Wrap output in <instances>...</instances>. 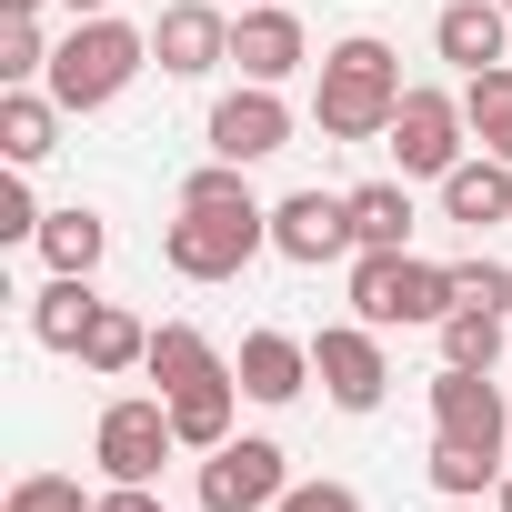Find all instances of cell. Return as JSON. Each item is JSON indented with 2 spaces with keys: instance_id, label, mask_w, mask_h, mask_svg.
Wrapping results in <instances>:
<instances>
[{
  "instance_id": "1",
  "label": "cell",
  "mask_w": 512,
  "mask_h": 512,
  "mask_svg": "<svg viewBox=\"0 0 512 512\" xmlns=\"http://www.w3.org/2000/svg\"><path fill=\"white\" fill-rule=\"evenodd\" d=\"M402 61H392V41H372V31H352V41H332L322 51V91H312V121H322V141H382L392 131V111H402Z\"/></svg>"
},
{
  "instance_id": "2",
  "label": "cell",
  "mask_w": 512,
  "mask_h": 512,
  "mask_svg": "<svg viewBox=\"0 0 512 512\" xmlns=\"http://www.w3.org/2000/svg\"><path fill=\"white\" fill-rule=\"evenodd\" d=\"M141 71H151V31H131V21H111V11H101V21H71V31H61V51H51V81H41V91H51L61 111H111Z\"/></svg>"
},
{
  "instance_id": "3",
  "label": "cell",
  "mask_w": 512,
  "mask_h": 512,
  "mask_svg": "<svg viewBox=\"0 0 512 512\" xmlns=\"http://www.w3.org/2000/svg\"><path fill=\"white\" fill-rule=\"evenodd\" d=\"M442 312H452V262H422V251H352V322L422 332Z\"/></svg>"
},
{
  "instance_id": "4",
  "label": "cell",
  "mask_w": 512,
  "mask_h": 512,
  "mask_svg": "<svg viewBox=\"0 0 512 512\" xmlns=\"http://www.w3.org/2000/svg\"><path fill=\"white\" fill-rule=\"evenodd\" d=\"M251 251H272V201L262 211H191L181 201V221H161V262L181 282H241Z\"/></svg>"
},
{
  "instance_id": "5",
  "label": "cell",
  "mask_w": 512,
  "mask_h": 512,
  "mask_svg": "<svg viewBox=\"0 0 512 512\" xmlns=\"http://www.w3.org/2000/svg\"><path fill=\"white\" fill-rule=\"evenodd\" d=\"M181 452V432H171V402L151 392H121V402H101V422H91V462L111 472V482H161V462Z\"/></svg>"
},
{
  "instance_id": "6",
  "label": "cell",
  "mask_w": 512,
  "mask_h": 512,
  "mask_svg": "<svg viewBox=\"0 0 512 512\" xmlns=\"http://www.w3.org/2000/svg\"><path fill=\"white\" fill-rule=\"evenodd\" d=\"M292 492V452L272 432H231L221 452H201V512H272Z\"/></svg>"
},
{
  "instance_id": "7",
  "label": "cell",
  "mask_w": 512,
  "mask_h": 512,
  "mask_svg": "<svg viewBox=\"0 0 512 512\" xmlns=\"http://www.w3.org/2000/svg\"><path fill=\"white\" fill-rule=\"evenodd\" d=\"M462 131H472V121H462V91H422V81H412L382 141H392L402 181H442V171L462 161Z\"/></svg>"
},
{
  "instance_id": "8",
  "label": "cell",
  "mask_w": 512,
  "mask_h": 512,
  "mask_svg": "<svg viewBox=\"0 0 512 512\" xmlns=\"http://www.w3.org/2000/svg\"><path fill=\"white\" fill-rule=\"evenodd\" d=\"M312 382H322L342 412H382V392H392L382 332H372V322H322V332H312Z\"/></svg>"
},
{
  "instance_id": "9",
  "label": "cell",
  "mask_w": 512,
  "mask_h": 512,
  "mask_svg": "<svg viewBox=\"0 0 512 512\" xmlns=\"http://www.w3.org/2000/svg\"><path fill=\"white\" fill-rule=\"evenodd\" d=\"M272 151H292V101L272 91V81H241V91H221L211 101V161H272Z\"/></svg>"
},
{
  "instance_id": "10",
  "label": "cell",
  "mask_w": 512,
  "mask_h": 512,
  "mask_svg": "<svg viewBox=\"0 0 512 512\" xmlns=\"http://www.w3.org/2000/svg\"><path fill=\"white\" fill-rule=\"evenodd\" d=\"M272 251L282 262H302V272H322V262H352V191H292V201H272Z\"/></svg>"
},
{
  "instance_id": "11",
  "label": "cell",
  "mask_w": 512,
  "mask_h": 512,
  "mask_svg": "<svg viewBox=\"0 0 512 512\" xmlns=\"http://www.w3.org/2000/svg\"><path fill=\"white\" fill-rule=\"evenodd\" d=\"M151 61L171 81H211L231 61V11H221V0H171V11L151 21Z\"/></svg>"
},
{
  "instance_id": "12",
  "label": "cell",
  "mask_w": 512,
  "mask_h": 512,
  "mask_svg": "<svg viewBox=\"0 0 512 512\" xmlns=\"http://www.w3.org/2000/svg\"><path fill=\"white\" fill-rule=\"evenodd\" d=\"M302 61H312V31L282 11V0H251V11H231V71H241V81H272V91H282Z\"/></svg>"
},
{
  "instance_id": "13",
  "label": "cell",
  "mask_w": 512,
  "mask_h": 512,
  "mask_svg": "<svg viewBox=\"0 0 512 512\" xmlns=\"http://www.w3.org/2000/svg\"><path fill=\"white\" fill-rule=\"evenodd\" d=\"M432 432H442V442H482V452H512V412H502L492 372H462V362H442V372H432Z\"/></svg>"
},
{
  "instance_id": "14",
  "label": "cell",
  "mask_w": 512,
  "mask_h": 512,
  "mask_svg": "<svg viewBox=\"0 0 512 512\" xmlns=\"http://www.w3.org/2000/svg\"><path fill=\"white\" fill-rule=\"evenodd\" d=\"M502 41H512V11H502V0H442V11H432V51H442L462 81L492 71Z\"/></svg>"
},
{
  "instance_id": "15",
  "label": "cell",
  "mask_w": 512,
  "mask_h": 512,
  "mask_svg": "<svg viewBox=\"0 0 512 512\" xmlns=\"http://www.w3.org/2000/svg\"><path fill=\"white\" fill-rule=\"evenodd\" d=\"M442 221H462V231L512 221V161H502V151H462V161L442 171Z\"/></svg>"
},
{
  "instance_id": "16",
  "label": "cell",
  "mask_w": 512,
  "mask_h": 512,
  "mask_svg": "<svg viewBox=\"0 0 512 512\" xmlns=\"http://www.w3.org/2000/svg\"><path fill=\"white\" fill-rule=\"evenodd\" d=\"M231 372H241L251 402L282 412V402H302V382H312V342H292V332H241V362H231Z\"/></svg>"
},
{
  "instance_id": "17",
  "label": "cell",
  "mask_w": 512,
  "mask_h": 512,
  "mask_svg": "<svg viewBox=\"0 0 512 512\" xmlns=\"http://www.w3.org/2000/svg\"><path fill=\"white\" fill-rule=\"evenodd\" d=\"M91 322H101L91 272H51V282L31 292V342H41V352H81V342H91Z\"/></svg>"
},
{
  "instance_id": "18",
  "label": "cell",
  "mask_w": 512,
  "mask_h": 512,
  "mask_svg": "<svg viewBox=\"0 0 512 512\" xmlns=\"http://www.w3.org/2000/svg\"><path fill=\"white\" fill-rule=\"evenodd\" d=\"M61 101L41 91V81H21V91H0V151H11V171H41L51 151H61Z\"/></svg>"
},
{
  "instance_id": "19",
  "label": "cell",
  "mask_w": 512,
  "mask_h": 512,
  "mask_svg": "<svg viewBox=\"0 0 512 512\" xmlns=\"http://www.w3.org/2000/svg\"><path fill=\"white\" fill-rule=\"evenodd\" d=\"M161 402H171L181 452H221V442H231V412H241L251 392H241V372H221V382H191V392H161Z\"/></svg>"
},
{
  "instance_id": "20",
  "label": "cell",
  "mask_w": 512,
  "mask_h": 512,
  "mask_svg": "<svg viewBox=\"0 0 512 512\" xmlns=\"http://www.w3.org/2000/svg\"><path fill=\"white\" fill-rule=\"evenodd\" d=\"M352 241L362 251H412V181H362L352 191Z\"/></svg>"
},
{
  "instance_id": "21",
  "label": "cell",
  "mask_w": 512,
  "mask_h": 512,
  "mask_svg": "<svg viewBox=\"0 0 512 512\" xmlns=\"http://www.w3.org/2000/svg\"><path fill=\"white\" fill-rule=\"evenodd\" d=\"M141 372H151L161 392H191V382H221L231 362H221V352H211V342H201L191 322H161V332H151V362H141Z\"/></svg>"
},
{
  "instance_id": "22",
  "label": "cell",
  "mask_w": 512,
  "mask_h": 512,
  "mask_svg": "<svg viewBox=\"0 0 512 512\" xmlns=\"http://www.w3.org/2000/svg\"><path fill=\"white\" fill-rule=\"evenodd\" d=\"M101 251H111V221L101 211H41V262L51 272H101Z\"/></svg>"
},
{
  "instance_id": "23",
  "label": "cell",
  "mask_w": 512,
  "mask_h": 512,
  "mask_svg": "<svg viewBox=\"0 0 512 512\" xmlns=\"http://www.w3.org/2000/svg\"><path fill=\"white\" fill-rule=\"evenodd\" d=\"M141 362H151V322H131L121 302H101V322H91V342H81V372L121 382V372H141Z\"/></svg>"
},
{
  "instance_id": "24",
  "label": "cell",
  "mask_w": 512,
  "mask_h": 512,
  "mask_svg": "<svg viewBox=\"0 0 512 512\" xmlns=\"http://www.w3.org/2000/svg\"><path fill=\"white\" fill-rule=\"evenodd\" d=\"M502 472H512L502 452H482V442H442V432H432V492H452V502H482Z\"/></svg>"
},
{
  "instance_id": "25",
  "label": "cell",
  "mask_w": 512,
  "mask_h": 512,
  "mask_svg": "<svg viewBox=\"0 0 512 512\" xmlns=\"http://www.w3.org/2000/svg\"><path fill=\"white\" fill-rule=\"evenodd\" d=\"M51 31H41V11H0V91H21V81H51Z\"/></svg>"
},
{
  "instance_id": "26",
  "label": "cell",
  "mask_w": 512,
  "mask_h": 512,
  "mask_svg": "<svg viewBox=\"0 0 512 512\" xmlns=\"http://www.w3.org/2000/svg\"><path fill=\"white\" fill-rule=\"evenodd\" d=\"M432 332H442V362H462V372H492L502 362V312H442Z\"/></svg>"
},
{
  "instance_id": "27",
  "label": "cell",
  "mask_w": 512,
  "mask_h": 512,
  "mask_svg": "<svg viewBox=\"0 0 512 512\" xmlns=\"http://www.w3.org/2000/svg\"><path fill=\"white\" fill-rule=\"evenodd\" d=\"M452 312H512V262L462 251V262H452Z\"/></svg>"
},
{
  "instance_id": "28",
  "label": "cell",
  "mask_w": 512,
  "mask_h": 512,
  "mask_svg": "<svg viewBox=\"0 0 512 512\" xmlns=\"http://www.w3.org/2000/svg\"><path fill=\"white\" fill-rule=\"evenodd\" d=\"M462 121H472L482 141H502V131H512V61H492V71H472V81H462Z\"/></svg>"
},
{
  "instance_id": "29",
  "label": "cell",
  "mask_w": 512,
  "mask_h": 512,
  "mask_svg": "<svg viewBox=\"0 0 512 512\" xmlns=\"http://www.w3.org/2000/svg\"><path fill=\"white\" fill-rule=\"evenodd\" d=\"M181 201H191V211H262V201H251V171H241V161L191 171V181H181Z\"/></svg>"
},
{
  "instance_id": "30",
  "label": "cell",
  "mask_w": 512,
  "mask_h": 512,
  "mask_svg": "<svg viewBox=\"0 0 512 512\" xmlns=\"http://www.w3.org/2000/svg\"><path fill=\"white\" fill-rule=\"evenodd\" d=\"M91 502H101V492H81L71 472H21L0 512H91Z\"/></svg>"
},
{
  "instance_id": "31",
  "label": "cell",
  "mask_w": 512,
  "mask_h": 512,
  "mask_svg": "<svg viewBox=\"0 0 512 512\" xmlns=\"http://www.w3.org/2000/svg\"><path fill=\"white\" fill-rule=\"evenodd\" d=\"M0 241H41V201H31V171L0 181Z\"/></svg>"
},
{
  "instance_id": "32",
  "label": "cell",
  "mask_w": 512,
  "mask_h": 512,
  "mask_svg": "<svg viewBox=\"0 0 512 512\" xmlns=\"http://www.w3.org/2000/svg\"><path fill=\"white\" fill-rule=\"evenodd\" d=\"M272 512H362V492H352V482H292Z\"/></svg>"
},
{
  "instance_id": "33",
  "label": "cell",
  "mask_w": 512,
  "mask_h": 512,
  "mask_svg": "<svg viewBox=\"0 0 512 512\" xmlns=\"http://www.w3.org/2000/svg\"><path fill=\"white\" fill-rule=\"evenodd\" d=\"M91 512H171V502H161V482H111Z\"/></svg>"
},
{
  "instance_id": "34",
  "label": "cell",
  "mask_w": 512,
  "mask_h": 512,
  "mask_svg": "<svg viewBox=\"0 0 512 512\" xmlns=\"http://www.w3.org/2000/svg\"><path fill=\"white\" fill-rule=\"evenodd\" d=\"M61 11H71V21H101V11H111V0H61Z\"/></svg>"
},
{
  "instance_id": "35",
  "label": "cell",
  "mask_w": 512,
  "mask_h": 512,
  "mask_svg": "<svg viewBox=\"0 0 512 512\" xmlns=\"http://www.w3.org/2000/svg\"><path fill=\"white\" fill-rule=\"evenodd\" d=\"M492 512H512V472H502V482H492Z\"/></svg>"
},
{
  "instance_id": "36",
  "label": "cell",
  "mask_w": 512,
  "mask_h": 512,
  "mask_svg": "<svg viewBox=\"0 0 512 512\" xmlns=\"http://www.w3.org/2000/svg\"><path fill=\"white\" fill-rule=\"evenodd\" d=\"M482 151H502V161H512V131H502V141H482Z\"/></svg>"
},
{
  "instance_id": "37",
  "label": "cell",
  "mask_w": 512,
  "mask_h": 512,
  "mask_svg": "<svg viewBox=\"0 0 512 512\" xmlns=\"http://www.w3.org/2000/svg\"><path fill=\"white\" fill-rule=\"evenodd\" d=\"M0 11H41V0H0Z\"/></svg>"
},
{
  "instance_id": "38",
  "label": "cell",
  "mask_w": 512,
  "mask_h": 512,
  "mask_svg": "<svg viewBox=\"0 0 512 512\" xmlns=\"http://www.w3.org/2000/svg\"><path fill=\"white\" fill-rule=\"evenodd\" d=\"M221 11H251V0H221Z\"/></svg>"
},
{
  "instance_id": "39",
  "label": "cell",
  "mask_w": 512,
  "mask_h": 512,
  "mask_svg": "<svg viewBox=\"0 0 512 512\" xmlns=\"http://www.w3.org/2000/svg\"><path fill=\"white\" fill-rule=\"evenodd\" d=\"M502 11H512V0H502Z\"/></svg>"
}]
</instances>
